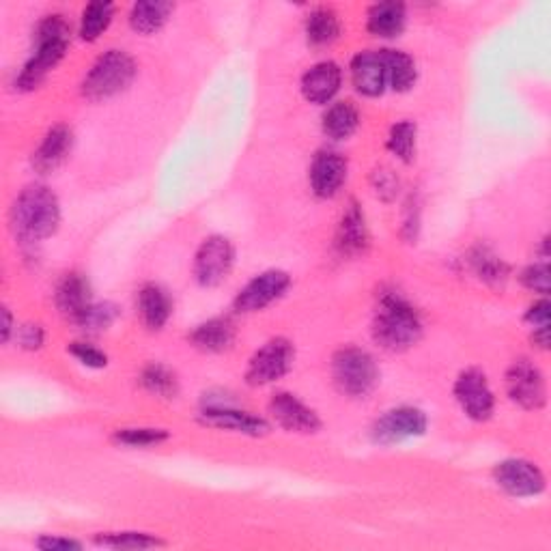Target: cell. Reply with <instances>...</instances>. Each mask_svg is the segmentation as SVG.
Segmentation results:
<instances>
[{
    "instance_id": "cell-4",
    "label": "cell",
    "mask_w": 551,
    "mask_h": 551,
    "mask_svg": "<svg viewBox=\"0 0 551 551\" xmlns=\"http://www.w3.org/2000/svg\"><path fill=\"white\" fill-rule=\"evenodd\" d=\"M138 67L134 59L123 50H108L91 67L82 82V95L91 102L108 100L123 93L136 78Z\"/></svg>"
},
{
    "instance_id": "cell-39",
    "label": "cell",
    "mask_w": 551,
    "mask_h": 551,
    "mask_svg": "<svg viewBox=\"0 0 551 551\" xmlns=\"http://www.w3.org/2000/svg\"><path fill=\"white\" fill-rule=\"evenodd\" d=\"M37 547L44 551H69V549H80L82 545L72 539H61V536H44V539L37 541Z\"/></svg>"
},
{
    "instance_id": "cell-26",
    "label": "cell",
    "mask_w": 551,
    "mask_h": 551,
    "mask_svg": "<svg viewBox=\"0 0 551 551\" xmlns=\"http://www.w3.org/2000/svg\"><path fill=\"white\" fill-rule=\"evenodd\" d=\"M360 123V112L353 102H336L323 115V132L332 140L349 138Z\"/></svg>"
},
{
    "instance_id": "cell-5",
    "label": "cell",
    "mask_w": 551,
    "mask_h": 551,
    "mask_svg": "<svg viewBox=\"0 0 551 551\" xmlns=\"http://www.w3.org/2000/svg\"><path fill=\"white\" fill-rule=\"evenodd\" d=\"M332 377L336 388L347 397L364 399L375 390L379 369L369 351L360 347H343L332 358Z\"/></svg>"
},
{
    "instance_id": "cell-3",
    "label": "cell",
    "mask_w": 551,
    "mask_h": 551,
    "mask_svg": "<svg viewBox=\"0 0 551 551\" xmlns=\"http://www.w3.org/2000/svg\"><path fill=\"white\" fill-rule=\"evenodd\" d=\"M422 336V321L416 308L399 293H384L373 319L375 343L388 351H405Z\"/></svg>"
},
{
    "instance_id": "cell-15",
    "label": "cell",
    "mask_w": 551,
    "mask_h": 551,
    "mask_svg": "<svg viewBox=\"0 0 551 551\" xmlns=\"http://www.w3.org/2000/svg\"><path fill=\"white\" fill-rule=\"evenodd\" d=\"M347 179V160L336 151H319L310 164V188L319 199H332Z\"/></svg>"
},
{
    "instance_id": "cell-36",
    "label": "cell",
    "mask_w": 551,
    "mask_h": 551,
    "mask_svg": "<svg viewBox=\"0 0 551 551\" xmlns=\"http://www.w3.org/2000/svg\"><path fill=\"white\" fill-rule=\"evenodd\" d=\"M521 282H524V285L530 291L547 295L549 293V265H547V261L530 265L528 270H524V274H521Z\"/></svg>"
},
{
    "instance_id": "cell-40",
    "label": "cell",
    "mask_w": 551,
    "mask_h": 551,
    "mask_svg": "<svg viewBox=\"0 0 551 551\" xmlns=\"http://www.w3.org/2000/svg\"><path fill=\"white\" fill-rule=\"evenodd\" d=\"M20 343L24 349H37L44 343V330L39 326H24L20 330Z\"/></svg>"
},
{
    "instance_id": "cell-10",
    "label": "cell",
    "mask_w": 551,
    "mask_h": 551,
    "mask_svg": "<svg viewBox=\"0 0 551 551\" xmlns=\"http://www.w3.org/2000/svg\"><path fill=\"white\" fill-rule=\"evenodd\" d=\"M427 431V416L416 407L390 409L373 425V440L381 446L399 444L409 437H420Z\"/></svg>"
},
{
    "instance_id": "cell-14",
    "label": "cell",
    "mask_w": 551,
    "mask_h": 551,
    "mask_svg": "<svg viewBox=\"0 0 551 551\" xmlns=\"http://www.w3.org/2000/svg\"><path fill=\"white\" fill-rule=\"evenodd\" d=\"M270 414L278 425L289 433H317L321 420L315 409H310L291 392H278L270 401Z\"/></svg>"
},
{
    "instance_id": "cell-33",
    "label": "cell",
    "mask_w": 551,
    "mask_h": 551,
    "mask_svg": "<svg viewBox=\"0 0 551 551\" xmlns=\"http://www.w3.org/2000/svg\"><path fill=\"white\" fill-rule=\"evenodd\" d=\"M115 440L123 446L145 448V446H158L166 442L168 433L164 429H119L115 433Z\"/></svg>"
},
{
    "instance_id": "cell-41",
    "label": "cell",
    "mask_w": 551,
    "mask_h": 551,
    "mask_svg": "<svg viewBox=\"0 0 551 551\" xmlns=\"http://www.w3.org/2000/svg\"><path fill=\"white\" fill-rule=\"evenodd\" d=\"M13 326V321H11V313H9V310L5 308L3 310V341L7 343L9 341V338H11V328Z\"/></svg>"
},
{
    "instance_id": "cell-16",
    "label": "cell",
    "mask_w": 551,
    "mask_h": 551,
    "mask_svg": "<svg viewBox=\"0 0 551 551\" xmlns=\"http://www.w3.org/2000/svg\"><path fill=\"white\" fill-rule=\"evenodd\" d=\"M351 80L358 93L366 97H377L386 91L388 76L384 56L379 52H360L351 61Z\"/></svg>"
},
{
    "instance_id": "cell-6",
    "label": "cell",
    "mask_w": 551,
    "mask_h": 551,
    "mask_svg": "<svg viewBox=\"0 0 551 551\" xmlns=\"http://www.w3.org/2000/svg\"><path fill=\"white\" fill-rule=\"evenodd\" d=\"M295 360V349L287 338H272L267 341L248 362L246 381L250 386L259 388L274 384L280 377H285Z\"/></svg>"
},
{
    "instance_id": "cell-28",
    "label": "cell",
    "mask_w": 551,
    "mask_h": 551,
    "mask_svg": "<svg viewBox=\"0 0 551 551\" xmlns=\"http://www.w3.org/2000/svg\"><path fill=\"white\" fill-rule=\"evenodd\" d=\"M470 265L474 274L487 285L502 287L508 278V265L487 248H476L470 254Z\"/></svg>"
},
{
    "instance_id": "cell-18",
    "label": "cell",
    "mask_w": 551,
    "mask_h": 551,
    "mask_svg": "<svg viewBox=\"0 0 551 551\" xmlns=\"http://www.w3.org/2000/svg\"><path fill=\"white\" fill-rule=\"evenodd\" d=\"M56 306H59L61 315L80 326L84 315L89 313L93 306L91 302V287L80 274H67L59 289H56Z\"/></svg>"
},
{
    "instance_id": "cell-7",
    "label": "cell",
    "mask_w": 551,
    "mask_h": 551,
    "mask_svg": "<svg viewBox=\"0 0 551 551\" xmlns=\"http://www.w3.org/2000/svg\"><path fill=\"white\" fill-rule=\"evenodd\" d=\"M235 250L222 235L207 237L194 257V276L203 287H216L231 274Z\"/></svg>"
},
{
    "instance_id": "cell-17",
    "label": "cell",
    "mask_w": 551,
    "mask_h": 551,
    "mask_svg": "<svg viewBox=\"0 0 551 551\" xmlns=\"http://www.w3.org/2000/svg\"><path fill=\"white\" fill-rule=\"evenodd\" d=\"M343 72L332 61L317 63L302 78V93L310 104H328L341 89Z\"/></svg>"
},
{
    "instance_id": "cell-24",
    "label": "cell",
    "mask_w": 551,
    "mask_h": 551,
    "mask_svg": "<svg viewBox=\"0 0 551 551\" xmlns=\"http://www.w3.org/2000/svg\"><path fill=\"white\" fill-rule=\"evenodd\" d=\"M341 35V20L328 7H317L306 18V39L310 46H330Z\"/></svg>"
},
{
    "instance_id": "cell-2",
    "label": "cell",
    "mask_w": 551,
    "mask_h": 551,
    "mask_svg": "<svg viewBox=\"0 0 551 551\" xmlns=\"http://www.w3.org/2000/svg\"><path fill=\"white\" fill-rule=\"evenodd\" d=\"M13 231L24 242H41L56 233L61 224V205L46 186H28L11 207Z\"/></svg>"
},
{
    "instance_id": "cell-1",
    "label": "cell",
    "mask_w": 551,
    "mask_h": 551,
    "mask_svg": "<svg viewBox=\"0 0 551 551\" xmlns=\"http://www.w3.org/2000/svg\"><path fill=\"white\" fill-rule=\"evenodd\" d=\"M69 41H72V26L63 16H48L41 20L35 33V52L26 61L16 87L20 91H35L52 69L61 63Z\"/></svg>"
},
{
    "instance_id": "cell-35",
    "label": "cell",
    "mask_w": 551,
    "mask_h": 551,
    "mask_svg": "<svg viewBox=\"0 0 551 551\" xmlns=\"http://www.w3.org/2000/svg\"><path fill=\"white\" fill-rule=\"evenodd\" d=\"M69 353H72V356L80 364L89 366V369H104V366L108 364L106 353L93 345H87V343H72L69 345Z\"/></svg>"
},
{
    "instance_id": "cell-30",
    "label": "cell",
    "mask_w": 551,
    "mask_h": 551,
    "mask_svg": "<svg viewBox=\"0 0 551 551\" xmlns=\"http://www.w3.org/2000/svg\"><path fill=\"white\" fill-rule=\"evenodd\" d=\"M115 18V5L110 3H91L84 7L80 20V37L84 41H95L110 26Z\"/></svg>"
},
{
    "instance_id": "cell-37",
    "label": "cell",
    "mask_w": 551,
    "mask_h": 551,
    "mask_svg": "<svg viewBox=\"0 0 551 551\" xmlns=\"http://www.w3.org/2000/svg\"><path fill=\"white\" fill-rule=\"evenodd\" d=\"M373 188L379 199L384 201H392L394 196L399 192V179L392 175V171H386V168H381L373 175Z\"/></svg>"
},
{
    "instance_id": "cell-11",
    "label": "cell",
    "mask_w": 551,
    "mask_h": 551,
    "mask_svg": "<svg viewBox=\"0 0 551 551\" xmlns=\"http://www.w3.org/2000/svg\"><path fill=\"white\" fill-rule=\"evenodd\" d=\"M289 287H291V276L287 272H282V270L263 272L261 276L250 280L248 285L239 291L237 300H235V308L244 315L259 313V310L280 300L282 295L287 293Z\"/></svg>"
},
{
    "instance_id": "cell-20",
    "label": "cell",
    "mask_w": 551,
    "mask_h": 551,
    "mask_svg": "<svg viewBox=\"0 0 551 551\" xmlns=\"http://www.w3.org/2000/svg\"><path fill=\"white\" fill-rule=\"evenodd\" d=\"M336 246L343 254H360L369 248V229H366V220L362 209L351 203L338 224Z\"/></svg>"
},
{
    "instance_id": "cell-31",
    "label": "cell",
    "mask_w": 551,
    "mask_h": 551,
    "mask_svg": "<svg viewBox=\"0 0 551 551\" xmlns=\"http://www.w3.org/2000/svg\"><path fill=\"white\" fill-rule=\"evenodd\" d=\"M386 147L401 162H412L416 155V125L412 121H399L397 125H392Z\"/></svg>"
},
{
    "instance_id": "cell-8",
    "label": "cell",
    "mask_w": 551,
    "mask_h": 551,
    "mask_svg": "<svg viewBox=\"0 0 551 551\" xmlns=\"http://www.w3.org/2000/svg\"><path fill=\"white\" fill-rule=\"evenodd\" d=\"M506 392L524 409H541L547 401V384L541 369L530 360H517L506 373Z\"/></svg>"
},
{
    "instance_id": "cell-12",
    "label": "cell",
    "mask_w": 551,
    "mask_h": 551,
    "mask_svg": "<svg viewBox=\"0 0 551 551\" xmlns=\"http://www.w3.org/2000/svg\"><path fill=\"white\" fill-rule=\"evenodd\" d=\"M496 483L515 498H534L545 491V476L526 459H506L493 470Z\"/></svg>"
},
{
    "instance_id": "cell-25",
    "label": "cell",
    "mask_w": 551,
    "mask_h": 551,
    "mask_svg": "<svg viewBox=\"0 0 551 551\" xmlns=\"http://www.w3.org/2000/svg\"><path fill=\"white\" fill-rule=\"evenodd\" d=\"M175 11L173 3H162V0H149V3H136L130 11V26L136 33L151 35L171 18Z\"/></svg>"
},
{
    "instance_id": "cell-29",
    "label": "cell",
    "mask_w": 551,
    "mask_h": 551,
    "mask_svg": "<svg viewBox=\"0 0 551 551\" xmlns=\"http://www.w3.org/2000/svg\"><path fill=\"white\" fill-rule=\"evenodd\" d=\"M140 384L155 397L173 399L179 392V381L171 369H166L162 364H149L140 373Z\"/></svg>"
},
{
    "instance_id": "cell-21",
    "label": "cell",
    "mask_w": 551,
    "mask_h": 551,
    "mask_svg": "<svg viewBox=\"0 0 551 551\" xmlns=\"http://www.w3.org/2000/svg\"><path fill=\"white\" fill-rule=\"evenodd\" d=\"M138 310L149 330H162L173 315V302L160 285H145L138 293Z\"/></svg>"
},
{
    "instance_id": "cell-22",
    "label": "cell",
    "mask_w": 551,
    "mask_h": 551,
    "mask_svg": "<svg viewBox=\"0 0 551 551\" xmlns=\"http://www.w3.org/2000/svg\"><path fill=\"white\" fill-rule=\"evenodd\" d=\"M190 343L205 353H222L235 343V326L229 319H209L194 328Z\"/></svg>"
},
{
    "instance_id": "cell-27",
    "label": "cell",
    "mask_w": 551,
    "mask_h": 551,
    "mask_svg": "<svg viewBox=\"0 0 551 551\" xmlns=\"http://www.w3.org/2000/svg\"><path fill=\"white\" fill-rule=\"evenodd\" d=\"M386 63V76L390 89L397 93H405L414 87L416 82V63L409 54L401 50H381Z\"/></svg>"
},
{
    "instance_id": "cell-19",
    "label": "cell",
    "mask_w": 551,
    "mask_h": 551,
    "mask_svg": "<svg viewBox=\"0 0 551 551\" xmlns=\"http://www.w3.org/2000/svg\"><path fill=\"white\" fill-rule=\"evenodd\" d=\"M74 134L67 125H54L46 134L44 143L33 153V166L39 173H50L56 166L63 164L67 153L72 151Z\"/></svg>"
},
{
    "instance_id": "cell-23",
    "label": "cell",
    "mask_w": 551,
    "mask_h": 551,
    "mask_svg": "<svg viewBox=\"0 0 551 551\" xmlns=\"http://www.w3.org/2000/svg\"><path fill=\"white\" fill-rule=\"evenodd\" d=\"M407 22V11L403 3H379L369 9L366 28L373 37L394 39L403 33Z\"/></svg>"
},
{
    "instance_id": "cell-9",
    "label": "cell",
    "mask_w": 551,
    "mask_h": 551,
    "mask_svg": "<svg viewBox=\"0 0 551 551\" xmlns=\"http://www.w3.org/2000/svg\"><path fill=\"white\" fill-rule=\"evenodd\" d=\"M455 399L461 405L465 416L485 422L493 416V409H496V397H493V390L485 373L478 369L463 371L455 381Z\"/></svg>"
},
{
    "instance_id": "cell-38",
    "label": "cell",
    "mask_w": 551,
    "mask_h": 551,
    "mask_svg": "<svg viewBox=\"0 0 551 551\" xmlns=\"http://www.w3.org/2000/svg\"><path fill=\"white\" fill-rule=\"evenodd\" d=\"M549 302L543 300V302H536L530 310H528V315H526V321L530 323V326L534 330H545L549 328Z\"/></svg>"
},
{
    "instance_id": "cell-34",
    "label": "cell",
    "mask_w": 551,
    "mask_h": 551,
    "mask_svg": "<svg viewBox=\"0 0 551 551\" xmlns=\"http://www.w3.org/2000/svg\"><path fill=\"white\" fill-rule=\"evenodd\" d=\"M117 317L119 308L115 304H93L89 313L80 321V326L89 332H102L108 330L117 321Z\"/></svg>"
},
{
    "instance_id": "cell-13",
    "label": "cell",
    "mask_w": 551,
    "mask_h": 551,
    "mask_svg": "<svg viewBox=\"0 0 551 551\" xmlns=\"http://www.w3.org/2000/svg\"><path fill=\"white\" fill-rule=\"evenodd\" d=\"M201 420L209 427L224 429V431H235V433H244L250 437H259L270 431V425L259 416H254L250 412H244V409H237L233 405L226 403H207L201 409Z\"/></svg>"
},
{
    "instance_id": "cell-32",
    "label": "cell",
    "mask_w": 551,
    "mask_h": 551,
    "mask_svg": "<svg viewBox=\"0 0 551 551\" xmlns=\"http://www.w3.org/2000/svg\"><path fill=\"white\" fill-rule=\"evenodd\" d=\"M97 545L112 547V549H149L160 547L162 541L158 536L143 534V532H106L95 536Z\"/></svg>"
}]
</instances>
